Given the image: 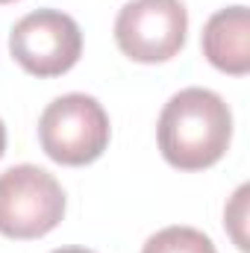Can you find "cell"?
Wrapping results in <instances>:
<instances>
[{
  "label": "cell",
  "instance_id": "1",
  "mask_svg": "<svg viewBox=\"0 0 250 253\" xmlns=\"http://www.w3.org/2000/svg\"><path fill=\"white\" fill-rule=\"evenodd\" d=\"M159 150L180 171H200L215 165L233 135L230 106L209 88L177 91L159 115Z\"/></svg>",
  "mask_w": 250,
  "mask_h": 253
},
{
  "label": "cell",
  "instance_id": "2",
  "mask_svg": "<svg viewBox=\"0 0 250 253\" xmlns=\"http://www.w3.org/2000/svg\"><path fill=\"white\" fill-rule=\"evenodd\" d=\"M39 138L53 162L88 165L109 144V115L91 94H62L42 112Z\"/></svg>",
  "mask_w": 250,
  "mask_h": 253
},
{
  "label": "cell",
  "instance_id": "3",
  "mask_svg": "<svg viewBox=\"0 0 250 253\" xmlns=\"http://www.w3.org/2000/svg\"><path fill=\"white\" fill-rule=\"evenodd\" d=\"M65 215L59 180L39 165H15L0 174V233L9 239H42Z\"/></svg>",
  "mask_w": 250,
  "mask_h": 253
},
{
  "label": "cell",
  "instance_id": "4",
  "mask_svg": "<svg viewBox=\"0 0 250 253\" xmlns=\"http://www.w3.org/2000/svg\"><path fill=\"white\" fill-rule=\"evenodd\" d=\"M15 62L33 77H59L71 71L83 53V33L77 21L56 9L24 15L9 33Z\"/></svg>",
  "mask_w": 250,
  "mask_h": 253
},
{
  "label": "cell",
  "instance_id": "5",
  "mask_svg": "<svg viewBox=\"0 0 250 253\" xmlns=\"http://www.w3.org/2000/svg\"><path fill=\"white\" fill-rule=\"evenodd\" d=\"M188 15L180 0H132L115 18V42L132 62H168L186 44Z\"/></svg>",
  "mask_w": 250,
  "mask_h": 253
},
{
  "label": "cell",
  "instance_id": "6",
  "mask_svg": "<svg viewBox=\"0 0 250 253\" xmlns=\"http://www.w3.org/2000/svg\"><path fill=\"white\" fill-rule=\"evenodd\" d=\"M203 53L224 74L250 71V15L248 6H230L215 12L203 27Z\"/></svg>",
  "mask_w": 250,
  "mask_h": 253
},
{
  "label": "cell",
  "instance_id": "7",
  "mask_svg": "<svg viewBox=\"0 0 250 253\" xmlns=\"http://www.w3.org/2000/svg\"><path fill=\"white\" fill-rule=\"evenodd\" d=\"M141 253H218L212 239L194 227H165L144 242Z\"/></svg>",
  "mask_w": 250,
  "mask_h": 253
},
{
  "label": "cell",
  "instance_id": "8",
  "mask_svg": "<svg viewBox=\"0 0 250 253\" xmlns=\"http://www.w3.org/2000/svg\"><path fill=\"white\" fill-rule=\"evenodd\" d=\"M245 206H248V186H242V189L236 191L233 206L227 209L230 233H233V239H236V245H239L242 251H248V239H245V233H242V224H245Z\"/></svg>",
  "mask_w": 250,
  "mask_h": 253
},
{
  "label": "cell",
  "instance_id": "9",
  "mask_svg": "<svg viewBox=\"0 0 250 253\" xmlns=\"http://www.w3.org/2000/svg\"><path fill=\"white\" fill-rule=\"evenodd\" d=\"M50 253H94V251H85V248H59V251H50Z\"/></svg>",
  "mask_w": 250,
  "mask_h": 253
},
{
  "label": "cell",
  "instance_id": "10",
  "mask_svg": "<svg viewBox=\"0 0 250 253\" xmlns=\"http://www.w3.org/2000/svg\"><path fill=\"white\" fill-rule=\"evenodd\" d=\"M3 150H6V126L0 121V156H3Z\"/></svg>",
  "mask_w": 250,
  "mask_h": 253
},
{
  "label": "cell",
  "instance_id": "11",
  "mask_svg": "<svg viewBox=\"0 0 250 253\" xmlns=\"http://www.w3.org/2000/svg\"><path fill=\"white\" fill-rule=\"evenodd\" d=\"M0 3H12V0H0Z\"/></svg>",
  "mask_w": 250,
  "mask_h": 253
}]
</instances>
